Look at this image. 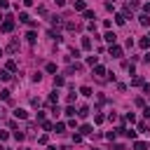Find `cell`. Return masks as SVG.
Masks as SVG:
<instances>
[{
	"instance_id": "obj_1",
	"label": "cell",
	"mask_w": 150,
	"mask_h": 150,
	"mask_svg": "<svg viewBox=\"0 0 150 150\" xmlns=\"http://www.w3.org/2000/svg\"><path fill=\"white\" fill-rule=\"evenodd\" d=\"M12 28H14V21H12V16H5V21L0 24V31H3V33H12Z\"/></svg>"
},
{
	"instance_id": "obj_2",
	"label": "cell",
	"mask_w": 150,
	"mask_h": 150,
	"mask_svg": "<svg viewBox=\"0 0 150 150\" xmlns=\"http://www.w3.org/2000/svg\"><path fill=\"white\" fill-rule=\"evenodd\" d=\"M110 56L120 59V56H122V47H120V45H110Z\"/></svg>"
},
{
	"instance_id": "obj_3",
	"label": "cell",
	"mask_w": 150,
	"mask_h": 150,
	"mask_svg": "<svg viewBox=\"0 0 150 150\" xmlns=\"http://www.w3.org/2000/svg\"><path fill=\"white\" fill-rule=\"evenodd\" d=\"M73 7H75V12H85V10H87L85 0H73Z\"/></svg>"
},
{
	"instance_id": "obj_4",
	"label": "cell",
	"mask_w": 150,
	"mask_h": 150,
	"mask_svg": "<svg viewBox=\"0 0 150 150\" xmlns=\"http://www.w3.org/2000/svg\"><path fill=\"white\" fill-rule=\"evenodd\" d=\"M19 21H24V24H28V26H35V21H33V19H31L26 12H21V14H19Z\"/></svg>"
},
{
	"instance_id": "obj_5",
	"label": "cell",
	"mask_w": 150,
	"mask_h": 150,
	"mask_svg": "<svg viewBox=\"0 0 150 150\" xmlns=\"http://www.w3.org/2000/svg\"><path fill=\"white\" fill-rule=\"evenodd\" d=\"M103 40H106V42H110V45H115V40H117V35L112 33V31H108V33L103 35Z\"/></svg>"
},
{
	"instance_id": "obj_6",
	"label": "cell",
	"mask_w": 150,
	"mask_h": 150,
	"mask_svg": "<svg viewBox=\"0 0 150 150\" xmlns=\"http://www.w3.org/2000/svg\"><path fill=\"white\" fill-rule=\"evenodd\" d=\"M14 117H16V120H26V117H28V112H26L24 108H16V110H14Z\"/></svg>"
},
{
	"instance_id": "obj_7",
	"label": "cell",
	"mask_w": 150,
	"mask_h": 150,
	"mask_svg": "<svg viewBox=\"0 0 150 150\" xmlns=\"http://www.w3.org/2000/svg\"><path fill=\"white\" fill-rule=\"evenodd\" d=\"M7 52H10V54H14V52H19V42H16V40H12V42L7 45Z\"/></svg>"
},
{
	"instance_id": "obj_8",
	"label": "cell",
	"mask_w": 150,
	"mask_h": 150,
	"mask_svg": "<svg viewBox=\"0 0 150 150\" xmlns=\"http://www.w3.org/2000/svg\"><path fill=\"white\" fill-rule=\"evenodd\" d=\"M94 75H96V78H103V75H106V68H103V66H94Z\"/></svg>"
},
{
	"instance_id": "obj_9",
	"label": "cell",
	"mask_w": 150,
	"mask_h": 150,
	"mask_svg": "<svg viewBox=\"0 0 150 150\" xmlns=\"http://www.w3.org/2000/svg\"><path fill=\"white\" fill-rule=\"evenodd\" d=\"M134 150H148V143H143V141H136V143H134Z\"/></svg>"
},
{
	"instance_id": "obj_10",
	"label": "cell",
	"mask_w": 150,
	"mask_h": 150,
	"mask_svg": "<svg viewBox=\"0 0 150 150\" xmlns=\"http://www.w3.org/2000/svg\"><path fill=\"white\" fill-rule=\"evenodd\" d=\"M82 49H91V40H89V38H82Z\"/></svg>"
},
{
	"instance_id": "obj_11",
	"label": "cell",
	"mask_w": 150,
	"mask_h": 150,
	"mask_svg": "<svg viewBox=\"0 0 150 150\" xmlns=\"http://www.w3.org/2000/svg\"><path fill=\"white\" fill-rule=\"evenodd\" d=\"M56 101H59V91H56V89H54V91L49 94V103H56Z\"/></svg>"
},
{
	"instance_id": "obj_12",
	"label": "cell",
	"mask_w": 150,
	"mask_h": 150,
	"mask_svg": "<svg viewBox=\"0 0 150 150\" xmlns=\"http://www.w3.org/2000/svg\"><path fill=\"white\" fill-rule=\"evenodd\" d=\"M63 82H66V80L61 78V75H56V78H54V87H63Z\"/></svg>"
},
{
	"instance_id": "obj_13",
	"label": "cell",
	"mask_w": 150,
	"mask_h": 150,
	"mask_svg": "<svg viewBox=\"0 0 150 150\" xmlns=\"http://www.w3.org/2000/svg\"><path fill=\"white\" fill-rule=\"evenodd\" d=\"M63 129H66V124H63V122H56V124H54V131H56V134H61Z\"/></svg>"
},
{
	"instance_id": "obj_14",
	"label": "cell",
	"mask_w": 150,
	"mask_h": 150,
	"mask_svg": "<svg viewBox=\"0 0 150 150\" xmlns=\"http://www.w3.org/2000/svg\"><path fill=\"white\" fill-rule=\"evenodd\" d=\"M80 134H82V136H87V134H91V127H89V124H85V127H80Z\"/></svg>"
},
{
	"instance_id": "obj_15",
	"label": "cell",
	"mask_w": 150,
	"mask_h": 150,
	"mask_svg": "<svg viewBox=\"0 0 150 150\" xmlns=\"http://www.w3.org/2000/svg\"><path fill=\"white\" fill-rule=\"evenodd\" d=\"M26 40H28V42H31V45H33V42H35V40H38V35H35V33H33V31H31V33H28V35H26Z\"/></svg>"
},
{
	"instance_id": "obj_16",
	"label": "cell",
	"mask_w": 150,
	"mask_h": 150,
	"mask_svg": "<svg viewBox=\"0 0 150 150\" xmlns=\"http://www.w3.org/2000/svg\"><path fill=\"white\" fill-rule=\"evenodd\" d=\"M78 115H80V117H87V115H89V108H87V106H82V108H80V112H78Z\"/></svg>"
},
{
	"instance_id": "obj_17",
	"label": "cell",
	"mask_w": 150,
	"mask_h": 150,
	"mask_svg": "<svg viewBox=\"0 0 150 150\" xmlns=\"http://www.w3.org/2000/svg\"><path fill=\"white\" fill-rule=\"evenodd\" d=\"M131 85H134V87H138V85H143V78H141V75H136V78H134V80H131Z\"/></svg>"
},
{
	"instance_id": "obj_18",
	"label": "cell",
	"mask_w": 150,
	"mask_h": 150,
	"mask_svg": "<svg viewBox=\"0 0 150 150\" xmlns=\"http://www.w3.org/2000/svg\"><path fill=\"white\" fill-rule=\"evenodd\" d=\"M80 94H82V96H91V87H82Z\"/></svg>"
},
{
	"instance_id": "obj_19",
	"label": "cell",
	"mask_w": 150,
	"mask_h": 150,
	"mask_svg": "<svg viewBox=\"0 0 150 150\" xmlns=\"http://www.w3.org/2000/svg\"><path fill=\"white\" fill-rule=\"evenodd\" d=\"M141 24H143V26H150V14H143V16H141Z\"/></svg>"
},
{
	"instance_id": "obj_20",
	"label": "cell",
	"mask_w": 150,
	"mask_h": 150,
	"mask_svg": "<svg viewBox=\"0 0 150 150\" xmlns=\"http://www.w3.org/2000/svg\"><path fill=\"white\" fill-rule=\"evenodd\" d=\"M141 47H143V49H145V47H150V35H145L143 40H141Z\"/></svg>"
},
{
	"instance_id": "obj_21",
	"label": "cell",
	"mask_w": 150,
	"mask_h": 150,
	"mask_svg": "<svg viewBox=\"0 0 150 150\" xmlns=\"http://www.w3.org/2000/svg\"><path fill=\"white\" fill-rule=\"evenodd\" d=\"M63 21H61V16H52V26H61Z\"/></svg>"
},
{
	"instance_id": "obj_22",
	"label": "cell",
	"mask_w": 150,
	"mask_h": 150,
	"mask_svg": "<svg viewBox=\"0 0 150 150\" xmlns=\"http://www.w3.org/2000/svg\"><path fill=\"white\" fill-rule=\"evenodd\" d=\"M124 120H127V122H131V124H134V122H136V115H134V112H127V117H124Z\"/></svg>"
},
{
	"instance_id": "obj_23",
	"label": "cell",
	"mask_w": 150,
	"mask_h": 150,
	"mask_svg": "<svg viewBox=\"0 0 150 150\" xmlns=\"http://www.w3.org/2000/svg\"><path fill=\"white\" fill-rule=\"evenodd\" d=\"M14 138H16V141H24L26 134H24V131H14Z\"/></svg>"
},
{
	"instance_id": "obj_24",
	"label": "cell",
	"mask_w": 150,
	"mask_h": 150,
	"mask_svg": "<svg viewBox=\"0 0 150 150\" xmlns=\"http://www.w3.org/2000/svg\"><path fill=\"white\" fill-rule=\"evenodd\" d=\"M0 96H3V101H12V99H10V91H7V89H3V91H0Z\"/></svg>"
},
{
	"instance_id": "obj_25",
	"label": "cell",
	"mask_w": 150,
	"mask_h": 150,
	"mask_svg": "<svg viewBox=\"0 0 150 150\" xmlns=\"http://www.w3.org/2000/svg\"><path fill=\"white\" fill-rule=\"evenodd\" d=\"M115 21H117V24H120V26H122V24H124V21H127V16H124V14H117V16H115Z\"/></svg>"
},
{
	"instance_id": "obj_26",
	"label": "cell",
	"mask_w": 150,
	"mask_h": 150,
	"mask_svg": "<svg viewBox=\"0 0 150 150\" xmlns=\"http://www.w3.org/2000/svg\"><path fill=\"white\" fill-rule=\"evenodd\" d=\"M96 61H99L96 56H87V63H89V66H96Z\"/></svg>"
},
{
	"instance_id": "obj_27",
	"label": "cell",
	"mask_w": 150,
	"mask_h": 150,
	"mask_svg": "<svg viewBox=\"0 0 150 150\" xmlns=\"http://www.w3.org/2000/svg\"><path fill=\"white\" fill-rule=\"evenodd\" d=\"M0 80H10V70H0Z\"/></svg>"
},
{
	"instance_id": "obj_28",
	"label": "cell",
	"mask_w": 150,
	"mask_h": 150,
	"mask_svg": "<svg viewBox=\"0 0 150 150\" xmlns=\"http://www.w3.org/2000/svg\"><path fill=\"white\" fill-rule=\"evenodd\" d=\"M7 70H10V73L16 70V61H7Z\"/></svg>"
},
{
	"instance_id": "obj_29",
	"label": "cell",
	"mask_w": 150,
	"mask_h": 150,
	"mask_svg": "<svg viewBox=\"0 0 150 150\" xmlns=\"http://www.w3.org/2000/svg\"><path fill=\"white\" fill-rule=\"evenodd\" d=\"M42 129H45V131H52L54 124H52V122H42Z\"/></svg>"
},
{
	"instance_id": "obj_30",
	"label": "cell",
	"mask_w": 150,
	"mask_h": 150,
	"mask_svg": "<svg viewBox=\"0 0 150 150\" xmlns=\"http://www.w3.org/2000/svg\"><path fill=\"white\" fill-rule=\"evenodd\" d=\"M66 115H68V117H73V115H75V108H73V106H68V108H66Z\"/></svg>"
},
{
	"instance_id": "obj_31",
	"label": "cell",
	"mask_w": 150,
	"mask_h": 150,
	"mask_svg": "<svg viewBox=\"0 0 150 150\" xmlns=\"http://www.w3.org/2000/svg\"><path fill=\"white\" fill-rule=\"evenodd\" d=\"M115 136H117V131H108L106 134V138H110V141H115Z\"/></svg>"
},
{
	"instance_id": "obj_32",
	"label": "cell",
	"mask_w": 150,
	"mask_h": 150,
	"mask_svg": "<svg viewBox=\"0 0 150 150\" xmlns=\"http://www.w3.org/2000/svg\"><path fill=\"white\" fill-rule=\"evenodd\" d=\"M66 28H68V31H75V28H78V24H73V21H68V24H66Z\"/></svg>"
},
{
	"instance_id": "obj_33",
	"label": "cell",
	"mask_w": 150,
	"mask_h": 150,
	"mask_svg": "<svg viewBox=\"0 0 150 150\" xmlns=\"http://www.w3.org/2000/svg\"><path fill=\"white\" fill-rule=\"evenodd\" d=\"M7 136H10L7 131H3V129H0V141H7Z\"/></svg>"
},
{
	"instance_id": "obj_34",
	"label": "cell",
	"mask_w": 150,
	"mask_h": 150,
	"mask_svg": "<svg viewBox=\"0 0 150 150\" xmlns=\"http://www.w3.org/2000/svg\"><path fill=\"white\" fill-rule=\"evenodd\" d=\"M85 19H94V12L91 10H85Z\"/></svg>"
},
{
	"instance_id": "obj_35",
	"label": "cell",
	"mask_w": 150,
	"mask_h": 150,
	"mask_svg": "<svg viewBox=\"0 0 150 150\" xmlns=\"http://www.w3.org/2000/svg\"><path fill=\"white\" fill-rule=\"evenodd\" d=\"M47 73H56V66L54 63H47Z\"/></svg>"
},
{
	"instance_id": "obj_36",
	"label": "cell",
	"mask_w": 150,
	"mask_h": 150,
	"mask_svg": "<svg viewBox=\"0 0 150 150\" xmlns=\"http://www.w3.org/2000/svg\"><path fill=\"white\" fill-rule=\"evenodd\" d=\"M138 131H148V122H141L138 124Z\"/></svg>"
},
{
	"instance_id": "obj_37",
	"label": "cell",
	"mask_w": 150,
	"mask_h": 150,
	"mask_svg": "<svg viewBox=\"0 0 150 150\" xmlns=\"http://www.w3.org/2000/svg\"><path fill=\"white\" fill-rule=\"evenodd\" d=\"M10 7V3H7V0H0V10H7Z\"/></svg>"
},
{
	"instance_id": "obj_38",
	"label": "cell",
	"mask_w": 150,
	"mask_h": 150,
	"mask_svg": "<svg viewBox=\"0 0 150 150\" xmlns=\"http://www.w3.org/2000/svg\"><path fill=\"white\" fill-rule=\"evenodd\" d=\"M143 115H145V117L150 120V108H145V110H143Z\"/></svg>"
},
{
	"instance_id": "obj_39",
	"label": "cell",
	"mask_w": 150,
	"mask_h": 150,
	"mask_svg": "<svg viewBox=\"0 0 150 150\" xmlns=\"http://www.w3.org/2000/svg\"><path fill=\"white\" fill-rule=\"evenodd\" d=\"M56 5H59V7H63V5H66V0H56Z\"/></svg>"
},
{
	"instance_id": "obj_40",
	"label": "cell",
	"mask_w": 150,
	"mask_h": 150,
	"mask_svg": "<svg viewBox=\"0 0 150 150\" xmlns=\"http://www.w3.org/2000/svg\"><path fill=\"white\" fill-rule=\"evenodd\" d=\"M24 5H26V7H31V5H33V0H24Z\"/></svg>"
},
{
	"instance_id": "obj_41",
	"label": "cell",
	"mask_w": 150,
	"mask_h": 150,
	"mask_svg": "<svg viewBox=\"0 0 150 150\" xmlns=\"http://www.w3.org/2000/svg\"><path fill=\"white\" fill-rule=\"evenodd\" d=\"M143 59H145V63H150V54H145V56H143Z\"/></svg>"
},
{
	"instance_id": "obj_42",
	"label": "cell",
	"mask_w": 150,
	"mask_h": 150,
	"mask_svg": "<svg viewBox=\"0 0 150 150\" xmlns=\"http://www.w3.org/2000/svg\"><path fill=\"white\" fill-rule=\"evenodd\" d=\"M0 21H5V16H3V14H0Z\"/></svg>"
},
{
	"instance_id": "obj_43",
	"label": "cell",
	"mask_w": 150,
	"mask_h": 150,
	"mask_svg": "<svg viewBox=\"0 0 150 150\" xmlns=\"http://www.w3.org/2000/svg\"><path fill=\"white\" fill-rule=\"evenodd\" d=\"M21 150H31V148H21Z\"/></svg>"
},
{
	"instance_id": "obj_44",
	"label": "cell",
	"mask_w": 150,
	"mask_h": 150,
	"mask_svg": "<svg viewBox=\"0 0 150 150\" xmlns=\"http://www.w3.org/2000/svg\"><path fill=\"white\" fill-rule=\"evenodd\" d=\"M0 56H3V49H0Z\"/></svg>"
}]
</instances>
